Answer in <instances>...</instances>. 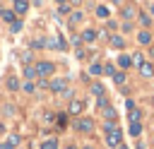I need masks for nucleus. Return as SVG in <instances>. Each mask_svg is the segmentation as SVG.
Returning <instances> with one entry per match:
<instances>
[{"label": "nucleus", "instance_id": "nucleus-1", "mask_svg": "<svg viewBox=\"0 0 154 149\" xmlns=\"http://www.w3.org/2000/svg\"><path fill=\"white\" fill-rule=\"evenodd\" d=\"M106 147H111V149H116L118 144H123V130L120 127H116V130H111V132H106Z\"/></svg>", "mask_w": 154, "mask_h": 149}, {"label": "nucleus", "instance_id": "nucleus-2", "mask_svg": "<svg viewBox=\"0 0 154 149\" xmlns=\"http://www.w3.org/2000/svg\"><path fill=\"white\" fill-rule=\"evenodd\" d=\"M34 70H36V77H41V79H46L48 74H53V70H55V65H53V62H48V60H38Z\"/></svg>", "mask_w": 154, "mask_h": 149}, {"label": "nucleus", "instance_id": "nucleus-3", "mask_svg": "<svg viewBox=\"0 0 154 149\" xmlns=\"http://www.w3.org/2000/svg\"><path fill=\"white\" fill-rule=\"evenodd\" d=\"M48 89L55 91V94H63V91L67 89V77H55V79H51V82H48Z\"/></svg>", "mask_w": 154, "mask_h": 149}, {"label": "nucleus", "instance_id": "nucleus-4", "mask_svg": "<svg viewBox=\"0 0 154 149\" xmlns=\"http://www.w3.org/2000/svg\"><path fill=\"white\" fill-rule=\"evenodd\" d=\"M75 130L77 132H91L94 130V120L91 118H75Z\"/></svg>", "mask_w": 154, "mask_h": 149}, {"label": "nucleus", "instance_id": "nucleus-5", "mask_svg": "<svg viewBox=\"0 0 154 149\" xmlns=\"http://www.w3.org/2000/svg\"><path fill=\"white\" fill-rule=\"evenodd\" d=\"M82 111H84V101H82V99H70V103H67V113L75 115V118H79Z\"/></svg>", "mask_w": 154, "mask_h": 149}, {"label": "nucleus", "instance_id": "nucleus-6", "mask_svg": "<svg viewBox=\"0 0 154 149\" xmlns=\"http://www.w3.org/2000/svg\"><path fill=\"white\" fill-rule=\"evenodd\" d=\"M140 74H142L144 79H149V77H154V65H152L149 60H144V62L140 65Z\"/></svg>", "mask_w": 154, "mask_h": 149}, {"label": "nucleus", "instance_id": "nucleus-7", "mask_svg": "<svg viewBox=\"0 0 154 149\" xmlns=\"http://www.w3.org/2000/svg\"><path fill=\"white\" fill-rule=\"evenodd\" d=\"M137 43H140V46H149V43H152V34H149V31H140V34H137Z\"/></svg>", "mask_w": 154, "mask_h": 149}, {"label": "nucleus", "instance_id": "nucleus-8", "mask_svg": "<svg viewBox=\"0 0 154 149\" xmlns=\"http://www.w3.org/2000/svg\"><path fill=\"white\" fill-rule=\"evenodd\" d=\"M130 65H132V58H130V55H125V53L118 55V67H120V70H128Z\"/></svg>", "mask_w": 154, "mask_h": 149}, {"label": "nucleus", "instance_id": "nucleus-9", "mask_svg": "<svg viewBox=\"0 0 154 149\" xmlns=\"http://www.w3.org/2000/svg\"><path fill=\"white\" fill-rule=\"evenodd\" d=\"M26 10H29V2L26 0H14V12L17 14H24Z\"/></svg>", "mask_w": 154, "mask_h": 149}, {"label": "nucleus", "instance_id": "nucleus-10", "mask_svg": "<svg viewBox=\"0 0 154 149\" xmlns=\"http://www.w3.org/2000/svg\"><path fill=\"white\" fill-rule=\"evenodd\" d=\"M132 137H140L142 135V123H130V130H128Z\"/></svg>", "mask_w": 154, "mask_h": 149}, {"label": "nucleus", "instance_id": "nucleus-11", "mask_svg": "<svg viewBox=\"0 0 154 149\" xmlns=\"http://www.w3.org/2000/svg\"><path fill=\"white\" fill-rule=\"evenodd\" d=\"M94 38H96V31H91V29H87V31L79 36V41H87V43H91Z\"/></svg>", "mask_w": 154, "mask_h": 149}, {"label": "nucleus", "instance_id": "nucleus-12", "mask_svg": "<svg viewBox=\"0 0 154 149\" xmlns=\"http://www.w3.org/2000/svg\"><path fill=\"white\" fill-rule=\"evenodd\" d=\"M111 46H113V48H123V46H125V38L116 34V36H111Z\"/></svg>", "mask_w": 154, "mask_h": 149}, {"label": "nucleus", "instance_id": "nucleus-13", "mask_svg": "<svg viewBox=\"0 0 154 149\" xmlns=\"http://www.w3.org/2000/svg\"><path fill=\"white\" fill-rule=\"evenodd\" d=\"M103 115H106V120H108V123H116V120H118V115H116V111H113L111 106H108V108H103Z\"/></svg>", "mask_w": 154, "mask_h": 149}, {"label": "nucleus", "instance_id": "nucleus-14", "mask_svg": "<svg viewBox=\"0 0 154 149\" xmlns=\"http://www.w3.org/2000/svg\"><path fill=\"white\" fill-rule=\"evenodd\" d=\"M0 17H2L5 22H12V24L17 22V19H14V12H10V10H2V7H0Z\"/></svg>", "mask_w": 154, "mask_h": 149}, {"label": "nucleus", "instance_id": "nucleus-15", "mask_svg": "<svg viewBox=\"0 0 154 149\" xmlns=\"http://www.w3.org/2000/svg\"><path fill=\"white\" fill-rule=\"evenodd\" d=\"M91 94H96V96H106V91H103V84L94 82V84H91Z\"/></svg>", "mask_w": 154, "mask_h": 149}, {"label": "nucleus", "instance_id": "nucleus-16", "mask_svg": "<svg viewBox=\"0 0 154 149\" xmlns=\"http://www.w3.org/2000/svg\"><path fill=\"white\" fill-rule=\"evenodd\" d=\"M140 120H142V111L140 108H132L130 111V123H140Z\"/></svg>", "mask_w": 154, "mask_h": 149}, {"label": "nucleus", "instance_id": "nucleus-17", "mask_svg": "<svg viewBox=\"0 0 154 149\" xmlns=\"http://www.w3.org/2000/svg\"><path fill=\"white\" fill-rule=\"evenodd\" d=\"M41 149H58V142L53 137H48L46 142H41Z\"/></svg>", "mask_w": 154, "mask_h": 149}, {"label": "nucleus", "instance_id": "nucleus-18", "mask_svg": "<svg viewBox=\"0 0 154 149\" xmlns=\"http://www.w3.org/2000/svg\"><path fill=\"white\" fill-rule=\"evenodd\" d=\"M130 17H135V7H130V5H125V7H123V19L128 22Z\"/></svg>", "mask_w": 154, "mask_h": 149}, {"label": "nucleus", "instance_id": "nucleus-19", "mask_svg": "<svg viewBox=\"0 0 154 149\" xmlns=\"http://www.w3.org/2000/svg\"><path fill=\"white\" fill-rule=\"evenodd\" d=\"M125 79H128V77H125V72H116V74H113V82H116L118 87H123V84H125Z\"/></svg>", "mask_w": 154, "mask_h": 149}, {"label": "nucleus", "instance_id": "nucleus-20", "mask_svg": "<svg viewBox=\"0 0 154 149\" xmlns=\"http://www.w3.org/2000/svg\"><path fill=\"white\" fill-rule=\"evenodd\" d=\"M7 89H10V91H17V89H19L17 77H7Z\"/></svg>", "mask_w": 154, "mask_h": 149}, {"label": "nucleus", "instance_id": "nucleus-21", "mask_svg": "<svg viewBox=\"0 0 154 149\" xmlns=\"http://www.w3.org/2000/svg\"><path fill=\"white\" fill-rule=\"evenodd\" d=\"M137 17H140V24H142V26H149V24H152V17H149V14H144V12H140Z\"/></svg>", "mask_w": 154, "mask_h": 149}, {"label": "nucleus", "instance_id": "nucleus-22", "mask_svg": "<svg viewBox=\"0 0 154 149\" xmlns=\"http://www.w3.org/2000/svg\"><path fill=\"white\" fill-rule=\"evenodd\" d=\"M24 77H26V79H34V77H36V70H34L31 65H24Z\"/></svg>", "mask_w": 154, "mask_h": 149}, {"label": "nucleus", "instance_id": "nucleus-23", "mask_svg": "<svg viewBox=\"0 0 154 149\" xmlns=\"http://www.w3.org/2000/svg\"><path fill=\"white\" fill-rule=\"evenodd\" d=\"M5 142H7V144H10L12 149H17V144H19V135H10V137H7Z\"/></svg>", "mask_w": 154, "mask_h": 149}, {"label": "nucleus", "instance_id": "nucleus-24", "mask_svg": "<svg viewBox=\"0 0 154 149\" xmlns=\"http://www.w3.org/2000/svg\"><path fill=\"white\" fill-rule=\"evenodd\" d=\"M89 72H91V74H103V65H99V62H94V65L89 67Z\"/></svg>", "mask_w": 154, "mask_h": 149}, {"label": "nucleus", "instance_id": "nucleus-25", "mask_svg": "<svg viewBox=\"0 0 154 149\" xmlns=\"http://www.w3.org/2000/svg\"><path fill=\"white\" fill-rule=\"evenodd\" d=\"M96 17H101V19H103V17H108V7L99 5V7H96Z\"/></svg>", "mask_w": 154, "mask_h": 149}, {"label": "nucleus", "instance_id": "nucleus-26", "mask_svg": "<svg viewBox=\"0 0 154 149\" xmlns=\"http://www.w3.org/2000/svg\"><path fill=\"white\" fill-rule=\"evenodd\" d=\"M82 19H84V17H82V12H72V14H70V22H72V24H79Z\"/></svg>", "mask_w": 154, "mask_h": 149}, {"label": "nucleus", "instance_id": "nucleus-27", "mask_svg": "<svg viewBox=\"0 0 154 149\" xmlns=\"http://www.w3.org/2000/svg\"><path fill=\"white\" fill-rule=\"evenodd\" d=\"M103 74L113 77V74H116V65H103Z\"/></svg>", "mask_w": 154, "mask_h": 149}, {"label": "nucleus", "instance_id": "nucleus-28", "mask_svg": "<svg viewBox=\"0 0 154 149\" xmlns=\"http://www.w3.org/2000/svg\"><path fill=\"white\" fill-rule=\"evenodd\" d=\"M19 89L26 91V94H31V91H34V84H31V82H24V84H19Z\"/></svg>", "mask_w": 154, "mask_h": 149}, {"label": "nucleus", "instance_id": "nucleus-29", "mask_svg": "<svg viewBox=\"0 0 154 149\" xmlns=\"http://www.w3.org/2000/svg\"><path fill=\"white\" fill-rule=\"evenodd\" d=\"M132 62H135V65L140 67V65L144 62V58H142V53H135V55H132Z\"/></svg>", "mask_w": 154, "mask_h": 149}, {"label": "nucleus", "instance_id": "nucleus-30", "mask_svg": "<svg viewBox=\"0 0 154 149\" xmlns=\"http://www.w3.org/2000/svg\"><path fill=\"white\" fill-rule=\"evenodd\" d=\"M99 108H108V99L106 96H99Z\"/></svg>", "mask_w": 154, "mask_h": 149}, {"label": "nucleus", "instance_id": "nucleus-31", "mask_svg": "<svg viewBox=\"0 0 154 149\" xmlns=\"http://www.w3.org/2000/svg\"><path fill=\"white\" fill-rule=\"evenodd\" d=\"M65 118H67L65 113H60V115H58V125H60V127H65Z\"/></svg>", "mask_w": 154, "mask_h": 149}, {"label": "nucleus", "instance_id": "nucleus-32", "mask_svg": "<svg viewBox=\"0 0 154 149\" xmlns=\"http://www.w3.org/2000/svg\"><path fill=\"white\" fill-rule=\"evenodd\" d=\"M0 149H12V147H10L7 142H2V144H0Z\"/></svg>", "mask_w": 154, "mask_h": 149}, {"label": "nucleus", "instance_id": "nucleus-33", "mask_svg": "<svg viewBox=\"0 0 154 149\" xmlns=\"http://www.w3.org/2000/svg\"><path fill=\"white\" fill-rule=\"evenodd\" d=\"M116 149H130V147H125V144H118V147H116Z\"/></svg>", "mask_w": 154, "mask_h": 149}, {"label": "nucleus", "instance_id": "nucleus-34", "mask_svg": "<svg viewBox=\"0 0 154 149\" xmlns=\"http://www.w3.org/2000/svg\"><path fill=\"white\" fill-rule=\"evenodd\" d=\"M65 149H77V147H75V144H67V147H65Z\"/></svg>", "mask_w": 154, "mask_h": 149}, {"label": "nucleus", "instance_id": "nucleus-35", "mask_svg": "<svg viewBox=\"0 0 154 149\" xmlns=\"http://www.w3.org/2000/svg\"><path fill=\"white\" fill-rule=\"evenodd\" d=\"M82 149H94V147H91V144H84V147H82Z\"/></svg>", "mask_w": 154, "mask_h": 149}, {"label": "nucleus", "instance_id": "nucleus-36", "mask_svg": "<svg viewBox=\"0 0 154 149\" xmlns=\"http://www.w3.org/2000/svg\"><path fill=\"white\" fill-rule=\"evenodd\" d=\"M79 2H82V0H72V5H79Z\"/></svg>", "mask_w": 154, "mask_h": 149}, {"label": "nucleus", "instance_id": "nucleus-37", "mask_svg": "<svg viewBox=\"0 0 154 149\" xmlns=\"http://www.w3.org/2000/svg\"><path fill=\"white\" fill-rule=\"evenodd\" d=\"M113 2H116V5H123V0H113Z\"/></svg>", "mask_w": 154, "mask_h": 149}, {"label": "nucleus", "instance_id": "nucleus-38", "mask_svg": "<svg viewBox=\"0 0 154 149\" xmlns=\"http://www.w3.org/2000/svg\"><path fill=\"white\" fill-rule=\"evenodd\" d=\"M149 12H152V14H154V5H152V7H149Z\"/></svg>", "mask_w": 154, "mask_h": 149}, {"label": "nucleus", "instance_id": "nucleus-39", "mask_svg": "<svg viewBox=\"0 0 154 149\" xmlns=\"http://www.w3.org/2000/svg\"><path fill=\"white\" fill-rule=\"evenodd\" d=\"M55 2H60V5H63V2H65V0H55Z\"/></svg>", "mask_w": 154, "mask_h": 149}]
</instances>
